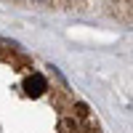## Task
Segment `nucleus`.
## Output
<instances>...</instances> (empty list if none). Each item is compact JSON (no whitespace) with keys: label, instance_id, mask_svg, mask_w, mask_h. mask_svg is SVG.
Here are the masks:
<instances>
[{"label":"nucleus","instance_id":"nucleus-2","mask_svg":"<svg viewBox=\"0 0 133 133\" xmlns=\"http://www.w3.org/2000/svg\"><path fill=\"white\" fill-rule=\"evenodd\" d=\"M107 5H109V14L112 16L133 21V0H117V3H107Z\"/></svg>","mask_w":133,"mask_h":133},{"label":"nucleus","instance_id":"nucleus-3","mask_svg":"<svg viewBox=\"0 0 133 133\" xmlns=\"http://www.w3.org/2000/svg\"><path fill=\"white\" fill-rule=\"evenodd\" d=\"M59 130H61V133H77L80 128H77V123H75V120L61 117V120H59Z\"/></svg>","mask_w":133,"mask_h":133},{"label":"nucleus","instance_id":"nucleus-1","mask_svg":"<svg viewBox=\"0 0 133 133\" xmlns=\"http://www.w3.org/2000/svg\"><path fill=\"white\" fill-rule=\"evenodd\" d=\"M45 91H48V80H45V77H43L40 72L27 75V80H24V93H27V96L37 98V96H43Z\"/></svg>","mask_w":133,"mask_h":133}]
</instances>
